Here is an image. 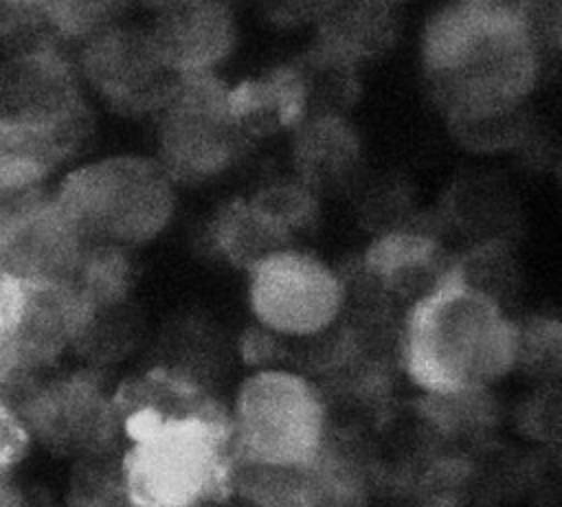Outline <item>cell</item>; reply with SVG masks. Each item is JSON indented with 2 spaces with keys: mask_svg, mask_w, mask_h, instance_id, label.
Masks as SVG:
<instances>
[{
  "mask_svg": "<svg viewBox=\"0 0 562 507\" xmlns=\"http://www.w3.org/2000/svg\"><path fill=\"white\" fill-rule=\"evenodd\" d=\"M119 421L145 417L154 421H228V406L195 375L171 364H154L112 388Z\"/></svg>",
  "mask_w": 562,
  "mask_h": 507,
  "instance_id": "5bb4252c",
  "label": "cell"
},
{
  "mask_svg": "<svg viewBox=\"0 0 562 507\" xmlns=\"http://www.w3.org/2000/svg\"><path fill=\"white\" fill-rule=\"evenodd\" d=\"M0 507H48L42 496L31 494L13 481L11 472H0Z\"/></svg>",
  "mask_w": 562,
  "mask_h": 507,
  "instance_id": "7402d4cb",
  "label": "cell"
},
{
  "mask_svg": "<svg viewBox=\"0 0 562 507\" xmlns=\"http://www.w3.org/2000/svg\"><path fill=\"white\" fill-rule=\"evenodd\" d=\"M533 367L540 375L549 369L558 371L560 364V325L555 320H531L529 325H518V362Z\"/></svg>",
  "mask_w": 562,
  "mask_h": 507,
  "instance_id": "d6986e66",
  "label": "cell"
},
{
  "mask_svg": "<svg viewBox=\"0 0 562 507\" xmlns=\"http://www.w3.org/2000/svg\"><path fill=\"white\" fill-rule=\"evenodd\" d=\"M397 360L426 395L487 391L516 369L518 323L503 303L468 285L452 266L402 316Z\"/></svg>",
  "mask_w": 562,
  "mask_h": 507,
  "instance_id": "6da1fadb",
  "label": "cell"
},
{
  "mask_svg": "<svg viewBox=\"0 0 562 507\" xmlns=\"http://www.w3.org/2000/svg\"><path fill=\"white\" fill-rule=\"evenodd\" d=\"M15 408L31 439L57 454L86 459L123 443L112 391L92 371L35 380Z\"/></svg>",
  "mask_w": 562,
  "mask_h": 507,
  "instance_id": "ba28073f",
  "label": "cell"
},
{
  "mask_svg": "<svg viewBox=\"0 0 562 507\" xmlns=\"http://www.w3.org/2000/svg\"><path fill=\"white\" fill-rule=\"evenodd\" d=\"M154 119V158L176 184L206 182L222 176L250 143L235 119L231 86L217 75L180 77Z\"/></svg>",
  "mask_w": 562,
  "mask_h": 507,
  "instance_id": "8992f818",
  "label": "cell"
},
{
  "mask_svg": "<svg viewBox=\"0 0 562 507\" xmlns=\"http://www.w3.org/2000/svg\"><path fill=\"white\" fill-rule=\"evenodd\" d=\"M46 29L53 40L79 42L123 24L127 0H40Z\"/></svg>",
  "mask_w": 562,
  "mask_h": 507,
  "instance_id": "e0dca14e",
  "label": "cell"
},
{
  "mask_svg": "<svg viewBox=\"0 0 562 507\" xmlns=\"http://www.w3.org/2000/svg\"><path fill=\"white\" fill-rule=\"evenodd\" d=\"M439 239L419 228H395L384 233L367 252L362 285L389 307H408L430 294L452 270Z\"/></svg>",
  "mask_w": 562,
  "mask_h": 507,
  "instance_id": "7c38bea8",
  "label": "cell"
},
{
  "mask_svg": "<svg viewBox=\"0 0 562 507\" xmlns=\"http://www.w3.org/2000/svg\"><path fill=\"white\" fill-rule=\"evenodd\" d=\"M0 121L88 138L79 70L55 46L18 50L0 66Z\"/></svg>",
  "mask_w": 562,
  "mask_h": 507,
  "instance_id": "30bf717a",
  "label": "cell"
},
{
  "mask_svg": "<svg viewBox=\"0 0 562 507\" xmlns=\"http://www.w3.org/2000/svg\"><path fill=\"white\" fill-rule=\"evenodd\" d=\"M90 314L92 307L68 281L24 283L20 318L4 347L22 369L37 373L77 347Z\"/></svg>",
  "mask_w": 562,
  "mask_h": 507,
  "instance_id": "4fadbf2b",
  "label": "cell"
},
{
  "mask_svg": "<svg viewBox=\"0 0 562 507\" xmlns=\"http://www.w3.org/2000/svg\"><path fill=\"white\" fill-rule=\"evenodd\" d=\"M248 274V305L257 327L290 340L334 329L347 309V281L321 257L290 246Z\"/></svg>",
  "mask_w": 562,
  "mask_h": 507,
  "instance_id": "52a82bcc",
  "label": "cell"
},
{
  "mask_svg": "<svg viewBox=\"0 0 562 507\" xmlns=\"http://www.w3.org/2000/svg\"><path fill=\"white\" fill-rule=\"evenodd\" d=\"M53 200L90 244L134 250L169 226L176 182L154 156L114 154L68 171Z\"/></svg>",
  "mask_w": 562,
  "mask_h": 507,
  "instance_id": "277c9868",
  "label": "cell"
},
{
  "mask_svg": "<svg viewBox=\"0 0 562 507\" xmlns=\"http://www.w3.org/2000/svg\"><path fill=\"white\" fill-rule=\"evenodd\" d=\"M235 459L301 467L316 459L331 424L325 393L283 367L250 371L228 406Z\"/></svg>",
  "mask_w": 562,
  "mask_h": 507,
  "instance_id": "5b68a950",
  "label": "cell"
},
{
  "mask_svg": "<svg viewBox=\"0 0 562 507\" xmlns=\"http://www.w3.org/2000/svg\"><path fill=\"white\" fill-rule=\"evenodd\" d=\"M119 450L77 459L66 507H136L121 474Z\"/></svg>",
  "mask_w": 562,
  "mask_h": 507,
  "instance_id": "ac0fdd59",
  "label": "cell"
},
{
  "mask_svg": "<svg viewBox=\"0 0 562 507\" xmlns=\"http://www.w3.org/2000/svg\"><path fill=\"white\" fill-rule=\"evenodd\" d=\"M147 31L178 77L217 75L237 42L228 0H187L167 7L154 13Z\"/></svg>",
  "mask_w": 562,
  "mask_h": 507,
  "instance_id": "8fae6325",
  "label": "cell"
},
{
  "mask_svg": "<svg viewBox=\"0 0 562 507\" xmlns=\"http://www.w3.org/2000/svg\"><path fill=\"white\" fill-rule=\"evenodd\" d=\"M536 31L512 15L457 0L426 26V79L446 119L527 105L542 66Z\"/></svg>",
  "mask_w": 562,
  "mask_h": 507,
  "instance_id": "7a4b0ae2",
  "label": "cell"
},
{
  "mask_svg": "<svg viewBox=\"0 0 562 507\" xmlns=\"http://www.w3.org/2000/svg\"><path fill=\"white\" fill-rule=\"evenodd\" d=\"M296 178L314 193L345 182L358 167L360 143L342 114H310L294 129Z\"/></svg>",
  "mask_w": 562,
  "mask_h": 507,
  "instance_id": "9a60e30c",
  "label": "cell"
},
{
  "mask_svg": "<svg viewBox=\"0 0 562 507\" xmlns=\"http://www.w3.org/2000/svg\"><path fill=\"white\" fill-rule=\"evenodd\" d=\"M121 474L136 507H224L233 494L228 421H121Z\"/></svg>",
  "mask_w": 562,
  "mask_h": 507,
  "instance_id": "3957f363",
  "label": "cell"
},
{
  "mask_svg": "<svg viewBox=\"0 0 562 507\" xmlns=\"http://www.w3.org/2000/svg\"><path fill=\"white\" fill-rule=\"evenodd\" d=\"M79 77L116 112L149 116L180 79L160 57L149 31L125 22L81 46Z\"/></svg>",
  "mask_w": 562,
  "mask_h": 507,
  "instance_id": "9c48e42d",
  "label": "cell"
},
{
  "mask_svg": "<svg viewBox=\"0 0 562 507\" xmlns=\"http://www.w3.org/2000/svg\"><path fill=\"white\" fill-rule=\"evenodd\" d=\"M209 241L222 259L246 272L270 255L294 246L292 237L250 198L233 200L215 213Z\"/></svg>",
  "mask_w": 562,
  "mask_h": 507,
  "instance_id": "2e32d148",
  "label": "cell"
},
{
  "mask_svg": "<svg viewBox=\"0 0 562 507\" xmlns=\"http://www.w3.org/2000/svg\"><path fill=\"white\" fill-rule=\"evenodd\" d=\"M31 432L15 406L0 402V472H11L29 452Z\"/></svg>",
  "mask_w": 562,
  "mask_h": 507,
  "instance_id": "ffe728a7",
  "label": "cell"
},
{
  "mask_svg": "<svg viewBox=\"0 0 562 507\" xmlns=\"http://www.w3.org/2000/svg\"><path fill=\"white\" fill-rule=\"evenodd\" d=\"M24 301V283L0 266V345H4L20 318Z\"/></svg>",
  "mask_w": 562,
  "mask_h": 507,
  "instance_id": "44dd1931",
  "label": "cell"
}]
</instances>
